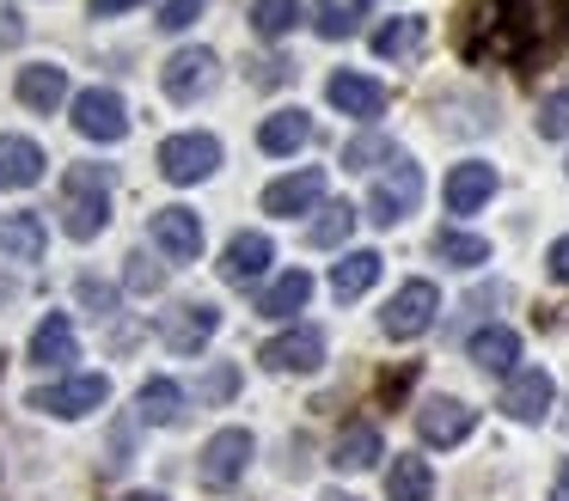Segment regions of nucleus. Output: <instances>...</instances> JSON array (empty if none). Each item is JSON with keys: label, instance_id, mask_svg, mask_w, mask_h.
I'll return each instance as SVG.
<instances>
[{"label": "nucleus", "instance_id": "obj_20", "mask_svg": "<svg viewBox=\"0 0 569 501\" xmlns=\"http://www.w3.org/2000/svg\"><path fill=\"white\" fill-rule=\"evenodd\" d=\"M19 104L26 110H62L68 104V68H56V61H31V68H19Z\"/></svg>", "mask_w": 569, "mask_h": 501}, {"label": "nucleus", "instance_id": "obj_17", "mask_svg": "<svg viewBox=\"0 0 569 501\" xmlns=\"http://www.w3.org/2000/svg\"><path fill=\"white\" fill-rule=\"evenodd\" d=\"M325 98H331L343 117H356V122H373V117L386 110V86L368 80V73H349V68L325 80Z\"/></svg>", "mask_w": 569, "mask_h": 501}, {"label": "nucleus", "instance_id": "obj_26", "mask_svg": "<svg viewBox=\"0 0 569 501\" xmlns=\"http://www.w3.org/2000/svg\"><path fill=\"white\" fill-rule=\"evenodd\" d=\"M307 300H312V275L307 269H288V275H276L258 293V318H295V312H307Z\"/></svg>", "mask_w": 569, "mask_h": 501}, {"label": "nucleus", "instance_id": "obj_4", "mask_svg": "<svg viewBox=\"0 0 569 501\" xmlns=\"http://www.w3.org/2000/svg\"><path fill=\"white\" fill-rule=\"evenodd\" d=\"M26 403H31L38 415L80 422V415H92L99 403H111V379H104V373H74V379H56V385H38Z\"/></svg>", "mask_w": 569, "mask_h": 501}, {"label": "nucleus", "instance_id": "obj_34", "mask_svg": "<svg viewBox=\"0 0 569 501\" xmlns=\"http://www.w3.org/2000/svg\"><path fill=\"white\" fill-rule=\"evenodd\" d=\"M532 129H539L545 141H563V134H569V86H557V92L539 98V117H532Z\"/></svg>", "mask_w": 569, "mask_h": 501}, {"label": "nucleus", "instance_id": "obj_24", "mask_svg": "<svg viewBox=\"0 0 569 501\" xmlns=\"http://www.w3.org/2000/svg\"><path fill=\"white\" fill-rule=\"evenodd\" d=\"M380 459H386V447H380V428L373 422H349L343 434H337V447H331L337 471H373Z\"/></svg>", "mask_w": 569, "mask_h": 501}, {"label": "nucleus", "instance_id": "obj_28", "mask_svg": "<svg viewBox=\"0 0 569 501\" xmlns=\"http://www.w3.org/2000/svg\"><path fill=\"white\" fill-rule=\"evenodd\" d=\"M380 269H386L380 251H343V263L331 269V293L337 300H361V293L380 281Z\"/></svg>", "mask_w": 569, "mask_h": 501}, {"label": "nucleus", "instance_id": "obj_23", "mask_svg": "<svg viewBox=\"0 0 569 501\" xmlns=\"http://www.w3.org/2000/svg\"><path fill=\"white\" fill-rule=\"evenodd\" d=\"M466 354L483 367V373H515V361H520V337H515L508 324H483V330H471Z\"/></svg>", "mask_w": 569, "mask_h": 501}, {"label": "nucleus", "instance_id": "obj_21", "mask_svg": "<svg viewBox=\"0 0 569 501\" xmlns=\"http://www.w3.org/2000/svg\"><path fill=\"white\" fill-rule=\"evenodd\" d=\"M422 43H429V19H417V12L386 19L380 31H373V56H380V61H417Z\"/></svg>", "mask_w": 569, "mask_h": 501}, {"label": "nucleus", "instance_id": "obj_44", "mask_svg": "<svg viewBox=\"0 0 569 501\" xmlns=\"http://www.w3.org/2000/svg\"><path fill=\"white\" fill-rule=\"evenodd\" d=\"M551 501H569V459L557 464V477H551Z\"/></svg>", "mask_w": 569, "mask_h": 501}, {"label": "nucleus", "instance_id": "obj_18", "mask_svg": "<svg viewBox=\"0 0 569 501\" xmlns=\"http://www.w3.org/2000/svg\"><path fill=\"white\" fill-rule=\"evenodd\" d=\"M43 251H50V227H43V214H31V208L0 214V257H13V263H38Z\"/></svg>", "mask_w": 569, "mask_h": 501}, {"label": "nucleus", "instance_id": "obj_2", "mask_svg": "<svg viewBox=\"0 0 569 501\" xmlns=\"http://www.w3.org/2000/svg\"><path fill=\"white\" fill-rule=\"evenodd\" d=\"M417 202H422V166L398 153L392 171H380L368 190V220L373 227H398L405 214H417Z\"/></svg>", "mask_w": 569, "mask_h": 501}, {"label": "nucleus", "instance_id": "obj_27", "mask_svg": "<svg viewBox=\"0 0 569 501\" xmlns=\"http://www.w3.org/2000/svg\"><path fill=\"white\" fill-rule=\"evenodd\" d=\"M429 495H435L429 459H417V452H398L392 471H386V501H429Z\"/></svg>", "mask_w": 569, "mask_h": 501}, {"label": "nucleus", "instance_id": "obj_32", "mask_svg": "<svg viewBox=\"0 0 569 501\" xmlns=\"http://www.w3.org/2000/svg\"><path fill=\"white\" fill-rule=\"evenodd\" d=\"M295 24H300V0H251V31H258L263 43L288 37Z\"/></svg>", "mask_w": 569, "mask_h": 501}, {"label": "nucleus", "instance_id": "obj_31", "mask_svg": "<svg viewBox=\"0 0 569 501\" xmlns=\"http://www.w3.org/2000/svg\"><path fill=\"white\" fill-rule=\"evenodd\" d=\"M349 232H356V208L331 202V208H319V220L307 227V244L312 251H337V244H349Z\"/></svg>", "mask_w": 569, "mask_h": 501}, {"label": "nucleus", "instance_id": "obj_8", "mask_svg": "<svg viewBox=\"0 0 569 501\" xmlns=\"http://www.w3.org/2000/svg\"><path fill=\"white\" fill-rule=\"evenodd\" d=\"M160 86L178 104H197V98H209L214 86H221V56H214V49H178L160 68Z\"/></svg>", "mask_w": 569, "mask_h": 501}, {"label": "nucleus", "instance_id": "obj_42", "mask_svg": "<svg viewBox=\"0 0 569 501\" xmlns=\"http://www.w3.org/2000/svg\"><path fill=\"white\" fill-rule=\"evenodd\" d=\"M258 86H276V80H288V61H258V73H251Z\"/></svg>", "mask_w": 569, "mask_h": 501}, {"label": "nucleus", "instance_id": "obj_19", "mask_svg": "<svg viewBox=\"0 0 569 501\" xmlns=\"http://www.w3.org/2000/svg\"><path fill=\"white\" fill-rule=\"evenodd\" d=\"M43 147L31 134H0V190H31L43 178Z\"/></svg>", "mask_w": 569, "mask_h": 501}, {"label": "nucleus", "instance_id": "obj_35", "mask_svg": "<svg viewBox=\"0 0 569 501\" xmlns=\"http://www.w3.org/2000/svg\"><path fill=\"white\" fill-rule=\"evenodd\" d=\"M239 391V367L233 361H214L209 373L197 379V403H227Z\"/></svg>", "mask_w": 569, "mask_h": 501}, {"label": "nucleus", "instance_id": "obj_45", "mask_svg": "<svg viewBox=\"0 0 569 501\" xmlns=\"http://www.w3.org/2000/svg\"><path fill=\"white\" fill-rule=\"evenodd\" d=\"M19 300V281H7V275H0V305H13Z\"/></svg>", "mask_w": 569, "mask_h": 501}, {"label": "nucleus", "instance_id": "obj_47", "mask_svg": "<svg viewBox=\"0 0 569 501\" xmlns=\"http://www.w3.org/2000/svg\"><path fill=\"white\" fill-rule=\"evenodd\" d=\"M325 501H356V495H343V489H325Z\"/></svg>", "mask_w": 569, "mask_h": 501}, {"label": "nucleus", "instance_id": "obj_13", "mask_svg": "<svg viewBox=\"0 0 569 501\" xmlns=\"http://www.w3.org/2000/svg\"><path fill=\"white\" fill-rule=\"evenodd\" d=\"M319 202H325V171L319 166H300V171H288V178H276L270 190H263V214H282V220L307 214V208H319Z\"/></svg>", "mask_w": 569, "mask_h": 501}, {"label": "nucleus", "instance_id": "obj_29", "mask_svg": "<svg viewBox=\"0 0 569 501\" xmlns=\"http://www.w3.org/2000/svg\"><path fill=\"white\" fill-rule=\"evenodd\" d=\"M31 361L38 367H68L74 361V324L62 312H50L38 330H31Z\"/></svg>", "mask_w": 569, "mask_h": 501}, {"label": "nucleus", "instance_id": "obj_15", "mask_svg": "<svg viewBox=\"0 0 569 501\" xmlns=\"http://www.w3.org/2000/svg\"><path fill=\"white\" fill-rule=\"evenodd\" d=\"M270 257H276L270 232H233L227 251H221V281H227V288H251V281L270 269Z\"/></svg>", "mask_w": 569, "mask_h": 501}, {"label": "nucleus", "instance_id": "obj_6", "mask_svg": "<svg viewBox=\"0 0 569 501\" xmlns=\"http://www.w3.org/2000/svg\"><path fill=\"white\" fill-rule=\"evenodd\" d=\"M251 452H258L251 428H221V434H209V447H202V459H197L202 489H233L239 477H246Z\"/></svg>", "mask_w": 569, "mask_h": 501}, {"label": "nucleus", "instance_id": "obj_36", "mask_svg": "<svg viewBox=\"0 0 569 501\" xmlns=\"http://www.w3.org/2000/svg\"><path fill=\"white\" fill-rule=\"evenodd\" d=\"M123 288H129V293H160V288H166V269L153 263L148 251H129V269H123Z\"/></svg>", "mask_w": 569, "mask_h": 501}, {"label": "nucleus", "instance_id": "obj_43", "mask_svg": "<svg viewBox=\"0 0 569 501\" xmlns=\"http://www.w3.org/2000/svg\"><path fill=\"white\" fill-rule=\"evenodd\" d=\"M141 7V0H92V19H117V12Z\"/></svg>", "mask_w": 569, "mask_h": 501}, {"label": "nucleus", "instance_id": "obj_1", "mask_svg": "<svg viewBox=\"0 0 569 501\" xmlns=\"http://www.w3.org/2000/svg\"><path fill=\"white\" fill-rule=\"evenodd\" d=\"M111 227V166H68L62 178V232L68 239H99Z\"/></svg>", "mask_w": 569, "mask_h": 501}, {"label": "nucleus", "instance_id": "obj_7", "mask_svg": "<svg viewBox=\"0 0 569 501\" xmlns=\"http://www.w3.org/2000/svg\"><path fill=\"white\" fill-rule=\"evenodd\" d=\"M214 330H221V305L209 300H184L172 312H160V342L172 354H202L214 342Z\"/></svg>", "mask_w": 569, "mask_h": 501}, {"label": "nucleus", "instance_id": "obj_22", "mask_svg": "<svg viewBox=\"0 0 569 501\" xmlns=\"http://www.w3.org/2000/svg\"><path fill=\"white\" fill-rule=\"evenodd\" d=\"M184 385L178 379H166V373H153V379H141V391H136V415L141 422H153V428H172L178 415H184Z\"/></svg>", "mask_w": 569, "mask_h": 501}, {"label": "nucleus", "instance_id": "obj_30", "mask_svg": "<svg viewBox=\"0 0 569 501\" xmlns=\"http://www.w3.org/2000/svg\"><path fill=\"white\" fill-rule=\"evenodd\" d=\"M435 257L453 263V269H478V263H490V239L459 232V227H441V232H435Z\"/></svg>", "mask_w": 569, "mask_h": 501}, {"label": "nucleus", "instance_id": "obj_12", "mask_svg": "<svg viewBox=\"0 0 569 501\" xmlns=\"http://www.w3.org/2000/svg\"><path fill=\"white\" fill-rule=\"evenodd\" d=\"M551 403H557V385H551V373H545V367H515V373H508L502 410L515 415V422H545V415H551Z\"/></svg>", "mask_w": 569, "mask_h": 501}, {"label": "nucleus", "instance_id": "obj_14", "mask_svg": "<svg viewBox=\"0 0 569 501\" xmlns=\"http://www.w3.org/2000/svg\"><path fill=\"white\" fill-rule=\"evenodd\" d=\"M148 239L160 244L172 263H197L202 257V220L190 214V208H160V214L148 220Z\"/></svg>", "mask_w": 569, "mask_h": 501}, {"label": "nucleus", "instance_id": "obj_33", "mask_svg": "<svg viewBox=\"0 0 569 501\" xmlns=\"http://www.w3.org/2000/svg\"><path fill=\"white\" fill-rule=\"evenodd\" d=\"M392 141H386V134H349L343 141V171H373V166H392Z\"/></svg>", "mask_w": 569, "mask_h": 501}, {"label": "nucleus", "instance_id": "obj_16", "mask_svg": "<svg viewBox=\"0 0 569 501\" xmlns=\"http://www.w3.org/2000/svg\"><path fill=\"white\" fill-rule=\"evenodd\" d=\"M496 166L490 159H466V166L447 171V214H478L483 202L496 196Z\"/></svg>", "mask_w": 569, "mask_h": 501}, {"label": "nucleus", "instance_id": "obj_41", "mask_svg": "<svg viewBox=\"0 0 569 501\" xmlns=\"http://www.w3.org/2000/svg\"><path fill=\"white\" fill-rule=\"evenodd\" d=\"M545 269H551V281H569V232H563V239H551V251H545Z\"/></svg>", "mask_w": 569, "mask_h": 501}, {"label": "nucleus", "instance_id": "obj_25", "mask_svg": "<svg viewBox=\"0 0 569 501\" xmlns=\"http://www.w3.org/2000/svg\"><path fill=\"white\" fill-rule=\"evenodd\" d=\"M307 141H312V117H307V110H276V117H263V129H258V147H263V153H276V159L300 153Z\"/></svg>", "mask_w": 569, "mask_h": 501}, {"label": "nucleus", "instance_id": "obj_38", "mask_svg": "<svg viewBox=\"0 0 569 501\" xmlns=\"http://www.w3.org/2000/svg\"><path fill=\"white\" fill-rule=\"evenodd\" d=\"M312 24H319V37H331V43H337V37L356 31V12L337 7V0H319V7H312Z\"/></svg>", "mask_w": 569, "mask_h": 501}, {"label": "nucleus", "instance_id": "obj_37", "mask_svg": "<svg viewBox=\"0 0 569 501\" xmlns=\"http://www.w3.org/2000/svg\"><path fill=\"white\" fill-rule=\"evenodd\" d=\"M74 293H80V305H87L92 318H111L117 312V288H111V281H99V275H80Z\"/></svg>", "mask_w": 569, "mask_h": 501}, {"label": "nucleus", "instance_id": "obj_11", "mask_svg": "<svg viewBox=\"0 0 569 501\" xmlns=\"http://www.w3.org/2000/svg\"><path fill=\"white\" fill-rule=\"evenodd\" d=\"M478 428V410H471L466 398H422L417 403V434L429 440V447H459V440Z\"/></svg>", "mask_w": 569, "mask_h": 501}, {"label": "nucleus", "instance_id": "obj_46", "mask_svg": "<svg viewBox=\"0 0 569 501\" xmlns=\"http://www.w3.org/2000/svg\"><path fill=\"white\" fill-rule=\"evenodd\" d=\"M123 501H166L160 489H136V495H123Z\"/></svg>", "mask_w": 569, "mask_h": 501}, {"label": "nucleus", "instance_id": "obj_5", "mask_svg": "<svg viewBox=\"0 0 569 501\" xmlns=\"http://www.w3.org/2000/svg\"><path fill=\"white\" fill-rule=\"evenodd\" d=\"M214 166H221V141L209 129L166 134L160 141V178L166 183H202V178H214Z\"/></svg>", "mask_w": 569, "mask_h": 501}, {"label": "nucleus", "instance_id": "obj_10", "mask_svg": "<svg viewBox=\"0 0 569 501\" xmlns=\"http://www.w3.org/2000/svg\"><path fill=\"white\" fill-rule=\"evenodd\" d=\"M258 361L270 367V373H319V367H325V330L319 324L282 330V337H270L258 349Z\"/></svg>", "mask_w": 569, "mask_h": 501}, {"label": "nucleus", "instance_id": "obj_40", "mask_svg": "<svg viewBox=\"0 0 569 501\" xmlns=\"http://www.w3.org/2000/svg\"><path fill=\"white\" fill-rule=\"evenodd\" d=\"M197 12H202V0H166V7H160V31H184Z\"/></svg>", "mask_w": 569, "mask_h": 501}, {"label": "nucleus", "instance_id": "obj_39", "mask_svg": "<svg viewBox=\"0 0 569 501\" xmlns=\"http://www.w3.org/2000/svg\"><path fill=\"white\" fill-rule=\"evenodd\" d=\"M129 459H136V422H117L111 428V459H104V471H129Z\"/></svg>", "mask_w": 569, "mask_h": 501}, {"label": "nucleus", "instance_id": "obj_9", "mask_svg": "<svg viewBox=\"0 0 569 501\" xmlns=\"http://www.w3.org/2000/svg\"><path fill=\"white\" fill-rule=\"evenodd\" d=\"M74 129L87 134V141H99V147L123 141V134H129L123 98H117L111 86H87V92H74Z\"/></svg>", "mask_w": 569, "mask_h": 501}, {"label": "nucleus", "instance_id": "obj_3", "mask_svg": "<svg viewBox=\"0 0 569 501\" xmlns=\"http://www.w3.org/2000/svg\"><path fill=\"white\" fill-rule=\"evenodd\" d=\"M435 318H441V288H435V281H405V288L392 293V300H386V312H380V330L392 342H417L422 330L435 324Z\"/></svg>", "mask_w": 569, "mask_h": 501}]
</instances>
